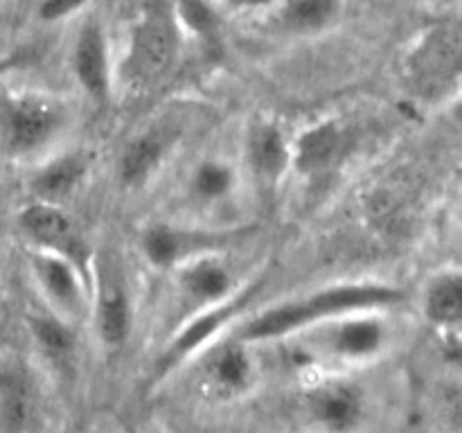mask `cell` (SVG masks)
Here are the masks:
<instances>
[{
  "label": "cell",
  "mask_w": 462,
  "mask_h": 433,
  "mask_svg": "<svg viewBox=\"0 0 462 433\" xmlns=\"http://www.w3.org/2000/svg\"><path fill=\"white\" fill-rule=\"evenodd\" d=\"M171 57L170 32L162 23L147 21L134 39V50H131V63H134L135 75L140 77H156L165 70Z\"/></svg>",
  "instance_id": "cell-7"
},
{
  "label": "cell",
  "mask_w": 462,
  "mask_h": 433,
  "mask_svg": "<svg viewBox=\"0 0 462 433\" xmlns=\"http://www.w3.org/2000/svg\"><path fill=\"white\" fill-rule=\"evenodd\" d=\"M237 305L239 302H235V305H228V307H221V309H215L210 311V314H203L199 316L197 320H192V323L179 334L174 345L170 347L165 361H162V368H170V365L174 364V359H183V356H188L189 352L201 347L203 343H206L208 338H210L212 334H215L217 329H219L221 325L235 314V311H237Z\"/></svg>",
  "instance_id": "cell-8"
},
{
  "label": "cell",
  "mask_w": 462,
  "mask_h": 433,
  "mask_svg": "<svg viewBox=\"0 0 462 433\" xmlns=\"http://www.w3.org/2000/svg\"><path fill=\"white\" fill-rule=\"evenodd\" d=\"M81 174H84V167H81V162L77 158H61V161L52 162V165L45 167L36 176L34 189L45 201L68 197L77 188Z\"/></svg>",
  "instance_id": "cell-14"
},
{
  "label": "cell",
  "mask_w": 462,
  "mask_h": 433,
  "mask_svg": "<svg viewBox=\"0 0 462 433\" xmlns=\"http://www.w3.org/2000/svg\"><path fill=\"white\" fill-rule=\"evenodd\" d=\"M180 251H183V239L171 228L158 226V228H152L144 235V253H147L152 264H171L180 255Z\"/></svg>",
  "instance_id": "cell-22"
},
{
  "label": "cell",
  "mask_w": 462,
  "mask_h": 433,
  "mask_svg": "<svg viewBox=\"0 0 462 433\" xmlns=\"http://www.w3.org/2000/svg\"><path fill=\"white\" fill-rule=\"evenodd\" d=\"M21 224L25 233L48 246H66L70 242V224L57 207L48 203H36L27 207L21 216Z\"/></svg>",
  "instance_id": "cell-9"
},
{
  "label": "cell",
  "mask_w": 462,
  "mask_h": 433,
  "mask_svg": "<svg viewBox=\"0 0 462 433\" xmlns=\"http://www.w3.org/2000/svg\"><path fill=\"white\" fill-rule=\"evenodd\" d=\"M337 9V0H287L284 23L296 32H314L328 25Z\"/></svg>",
  "instance_id": "cell-18"
},
{
  "label": "cell",
  "mask_w": 462,
  "mask_h": 433,
  "mask_svg": "<svg viewBox=\"0 0 462 433\" xmlns=\"http://www.w3.org/2000/svg\"><path fill=\"white\" fill-rule=\"evenodd\" d=\"M395 300H400V293L391 287H382V284H350V287L328 289V291L316 293L305 300L289 302V305L264 311L242 329V338L244 341H269V338L287 336L305 325L329 318V316L388 305Z\"/></svg>",
  "instance_id": "cell-1"
},
{
  "label": "cell",
  "mask_w": 462,
  "mask_h": 433,
  "mask_svg": "<svg viewBox=\"0 0 462 433\" xmlns=\"http://www.w3.org/2000/svg\"><path fill=\"white\" fill-rule=\"evenodd\" d=\"M131 332V309L125 293L116 291L99 307V336L108 347L125 345Z\"/></svg>",
  "instance_id": "cell-17"
},
{
  "label": "cell",
  "mask_w": 462,
  "mask_h": 433,
  "mask_svg": "<svg viewBox=\"0 0 462 433\" xmlns=\"http://www.w3.org/2000/svg\"><path fill=\"white\" fill-rule=\"evenodd\" d=\"M386 343V329L374 318H356L343 323L329 338V347L338 359L364 361L377 355Z\"/></svg>",
  "instance_id": "cell-5"
},
{
  "label": "cell",
  "mask_w": 462,
  "mask_h": 433,
  "mask_svg": "<svg viewBox=\"0 0 462 433\" xmlns=\"http://www.w3.org/2000/svg\"><path fill=\"white\" fill-rule=\"evenodd\" d=\"M32 419V391L12 368L0 370V431L25 433Z\"/></svg>",
  "instance_id": "cell-6"
},
{
  "label": "cell",
  "mask_w": 462,
  "mask_h": 433,
  "mask_svg": "<svg viewBox=\"0 0 462 433\" xmlns=\"http://www.w3.org/2000/svg\"><path fill=\"white\" fill-rule=\"evenodd\" d=\"M235 3L242 5V7H262V5H269L273 0H235Z\"/></svg>",
  "instance_id": "cell-25"
},
{
  "label": "cell",
  "mask_w": 462,
  "mask_h": 433,
  "mask_svg": "<svg viewBox=\"0 0 462 433\" xmlns=\"http://www.w3.org/2000/svg\"><path fill=\"white\" fill-rule=\"evenodd\" d=\"M179 16L185 25L197 34H208L215 30L217 14L206 0H180L179 3Z\"/></svg>",
  "instance_id": "cell-23"
},
{
  "label": "cell",
  "mask_w": 462,
  "mask_h": 433,
  "mask_svg": "<svg viewBox=\"0 0 462 433\" xmlns=\"http://www.w3.org/2000/svg\"><path fill=\"white\" fill-rule=\"evenodd\" d=\"M12 66H14V59H5V61H0V75H3L5 70H9Z\"/></svg>",
  "instance_id": "cell-26"
},
{
  "label": "cell",
  "mask_w": 462,
  "mask_h": 433,
  "mask_svg": "<svg viewBox=\"0 0 462 433\" xmlns=\"http://www.w3.org/2000/svg\"><path fill=\"white\" fill-rule=\"evenodd\" d=\"M253 167L266 179H275L287 165V147L284 138L275 126H257L251 135Z\"/></svg>",
  "instance_id": "cell-11"
},
{
  "label": "cell",
  "mask_w": 462,
  "mask_h": 433,
  "mask_svg": "<svg viewBox=\"0 0 462 433\" xmlns=\"http://www.w3.org/2000/svg\"><path fill=\"white\" fill-rule=\"evenodd\" d=\"M427 314L436 323H456L462 314V282L458 275H445L431 284L427 296Z\"/></svg>",
  "instance_id": "cell-16"
},
{
  "label": "cell",
  "mask_w": 462,
  "mask_h": 433,
  "mask_svg": "<svg viewBox=\"0 0 462 433\" xmlns=\"http://www.w3.org/2000/svg\"><path fill=\"white\" fill-rule=\"evenodd\" d=\"M212 382L226 392H239L253 382V364L242 345H230L212 364Z\"/></svg>",
  "instance_id": "cell-12"
},
{
  "label": "cell",
  "mask_w": 462,
  "mask_h": 433,
  "mask_svg": "<svg viewBox=\"0 0 462 433\" xmlns=\"http://www.w3.org/2000/svg\"><path fill=\"white\" fill-rule=\"evenodd\" d=\"M32 329H34V336L39 341V345L43 347L45 355H50L52 359H70L72 347H75V338H72L70 329L63 327L61 323L52 318H36L32 320Z\"/></svg>",
  "instance_id": "cell-20"
},
{
  "label": "cell",
  "mask_w": 462,
  "mask_h": 433,
  "mask_svg": "<svg viewBox=\"0 0 462 433\" xmlns=\"http://www.w3.org/2000/svg\"><path fill=\"white\" fill-rule=\"evenodd\" d=\"M230 188H233V171L224 162L208 161L194 174V192L206 201L221 198L226 192H230Z\"/></svg>",
  "instance_id": "cell-21"
},
{
  "label": "cell",
  "mask_w": 462,
  "mask_h": 433,
  "mask_svg": "<svg viewBox=\"0 0 462 433\" xmlns=\"http://www.w3.org/2000/svg\"><path fill=\"white\" fill-rule=\"evenodd\" d=\"M183 287L188 289L189 296L199 300H219L228 293L230 278L224 266L208 262V264L194 266L183 275Z\"/></svg>",
  "instance_id": "cell-19"
},
{
  "label": "cell",
  "mask_w": 462,
  "mask_h": 433,
  "mask_svg": "<svg viewBox=\"0 0 462 433\" xmlns=\"http://www.w3.org/2000/svg\"><path fill=\"white\" fill-rule=\"evenodd\" d=\"M86 3H88V0H43L39 7V14L43 21H59V18L77 12V9Z\"/></svg>",
  "instance_id": "cell-24"
},
{
  "label": "cell",
  "mask_w": 462,
  "mask_h": 433,
  "mask_svg": "<svg viewBox=\"0 0 462 433\" xmlns=\"http://www.w3.org/2000/svg\"><path fill=\"white\" fill-rule=\"evenodd\" d=\"M341 134L334 124H320L302 134L298 140V167L302 171H316L320 167L329 165L337 156Z\"/></svg>",
  "instance_id": "cell-10"
},
{
  "label": "cell",
  "mask_w": 462,
  "mask_h": 433,
  "mask_svg": "<svg viewBox=\"0 0 462 433\" xmlns=\"http://www.w3.org/2000/svg\"><path fill=\"white\" fill-rule=\"evenodd\" d=\"M36 271H39L41 282L54 300L61 302L63 307H77L79 287H77V278L68 262L59 260V257H41Z\"/></svg>",
  "instance_id": "cell-15"
},
{
  "label": "cell",
  "mask_w": 462,
  "mask_h": 433,
  "mask_svg": "<svg viewBox=\"0 0 462 433\" xmlns=\"http://www.w3.org/2000/svg\"><path fill=\"white\" fill-rule=\"evenodd\" d=\"M162 158V143L156 135H143L126 149L120 176L126 185H138L153 171Z\"/></svg>",
  "instance_id": "cell-13"
},
{
  "label": "cell",
  "mask_w": 462,
  "mask_h": 433,
  "mask_svg": "<svg viewBox=\"0 0 462 433\" xmlns=\"http://www.w3.org/2000/svg\"><path fill=\"white\" fill-rule=\"evenodd\" d=\"M57 122V111L41 99L0 95V149L9 156H21L45 143Z\"/></svg>",
  "instance_id": "cell-2"
},
{
  "label": "cell",
  "mask_w": 462,
  "mask_h": 433,
  "mask_svg": "<svg viewBox=\"0 0 462 433\" xmlns=\"http://www.w3.org/2000/svg\"><path fill=\"white\" fill-rule=\"evenodd\" d=\"M75 72L79 84L93 97L104 99L108 90V57L106 39L97 23H86L77 34Z\"/></svg>",
  "instance_id": "cell-4"
},
{
  "label": "cell",
  "mask_w": 462,
  "mask_h": 433,
  "mask_svg": "<svg viewBox=\"0 0 462 433\" xmlns=\"http://www.w3.org/2000/svg\"><path fill=\"white\" fill-rule=\"evenodd\" d=\"M307 415L319 433H359L365 422V400L347 382H328L307 395Z\"/></svg>",
  "instance_id": "cell-3"
}]
</instances>
